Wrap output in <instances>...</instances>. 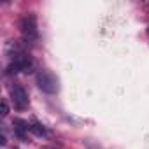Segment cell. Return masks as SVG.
Returning a JSON list of instances; mask_svg holds the SVG:
<instances>
[{
    "label": "cell",
    "mask_w": 149,
    "mask_h": 149,
    "mask_svg": "<svg viewBox=\"0 0 149 149\" xmlns=\"http://www.w3.org/2000/svg\"><path fill=\"white\" fill-rule=\"evenodd\" d=\"M19 32L25 42L33 44L39 39V26H37V18L33 13H26L21 19H19Z\"/></svg>",
    "instance_id": "1"
},
{
    "label": "cell",
    "mask_w": 149,
    "mask_h": 149,
    "mask_svg": "<svg viewBox=\"0 0 149 149\" xmlns=\"http://www.w3.org/2000/svg\"><path fill=\"white\" fill-rule=\"evenodd\" d=\"M35 83L39 86V90H42L44 93H56L58 91V79L54 77V74L49 70H39L35 76Z\"/></svg>",
    "instance_id": "2"
},
{
    "label": "cell",
    "mask_w": 149,
    "mask_h": 149,
    "mask_svg": "<svg viewBox=\"0 0 149 149\" xmlns=\"http://www.w3.org/2000/svg\"><path fill=\"white\" fill-rule=\"evenodd\" d=\"M9 93H11V102H13V105H14L18 111H25V109L28 107V104H30L28 93H26V90H25L21 84H18V83L11 84V86H9Z\"/></svg>",
    "instance_id": "3"
},
{
    "label": "cell",
    "mask_w": 149,
    "mask_h": 149,
    "mask_svg": "<svg viewBox=\"0 0 149 149\" xmlns=\"http://www.w3.org/2000/svg\"><path fill=\"white\" fill-rule=\"evenodd\" d=\"M13 126H14V133L19 137V139H25V133L30 132V125L23 119H14L13 121Z\"/></svg>",
    "instance_id": "4"
},
{
    "label": "cell",
    "mask_w": 149,
    "mask_h": 149,
    "mask_svg": "<svg viewBox=\"0 0 149 149\" xmlns=\"http://www.w3.org/2000/svg\"><path fill=\"white\" fill-rule=\"evenodd\" d=\"M30 132H32L33 135H37V137H46V135H47L46 128H44L39 121H32V123H30Z\"/></svg>",
    "instance_id": "5"
},
{
    "label": "cell",
    "mask_w": 149,
    "mask_h": 149,
    "mask_svg": "<svg viewBox=\"0 0 149 149\" xmlns=\"http://www.w3.org/2000/svg\"><path fill=\"white\" fill-rule=\"evenodd\" d=\"M7 114H9V105H7V100L4 98L2 100V118H6Z\"/></svg>",
    "instance_id": "6"
},
{
    "label": "cell",
    "mask_w": 149,
    "mask_h": 149,
    "mask_svg": "<svg viewBox=\"0 0 149 149\" xmlns=\"http://www.w3.org/2000/svg\"><path fill=\"white\" fill-rule=\"evenodd\" d=\"M51 149H56V147H51Z\"/></svg>",
    "instance_id": "7"
}]
</instances>
